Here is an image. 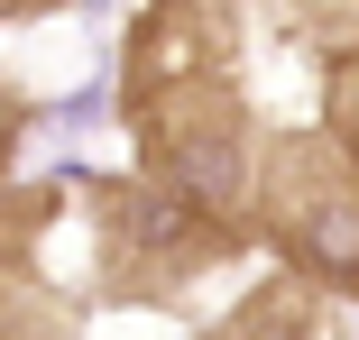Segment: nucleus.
I'll use <instances>...</instances> for the list:
<instances>
[{"label": "nucleus", "instance_id": "nucleus-7", "mask_svg": "<svg viewBox=\"0 0 359 340\" xmlns=\"http://www.w3.org/2000/svg\"><path fill=\"white\" fill-rule=\"evenodd\" d=\"M295 37L323 46V111H313V129L359 166V10H304Z\"/></svg>", "mask_w": 359, "mask_h": 340}, {"label": "nucleus", "instance_id": "nucleus-4", "mask_svg": "<svg viewBox=\"0 0 359 340\" xmlns=\"http://www.w3.org/2000/svg\"><path fill=\"white\" fill-rule=\"evenodd\" d=\"M65 212H74L65 184H0V340H83V295L46 267Z\"/></svg>", "mask_w": 359, "mask_h": 340}, {"label": "nucleus", "instance_id": "nucleus-3", "mask_svg": "<svg viewBox=\"0 0 359 340\" xmlns=\"http://www.w3.org/2000/svg\"><path fill=\"white\" fill-rule=\"evenodd\" d=\"M249 248H276V276L323 304H359V166L323 129H267L249 184Z\"/></svg>", "mask_w": 359, "mask_h": 340}, {"label": "nucleus", "instance_id": "nucleus-1", "mask_svg": "<svg viewBox=\"0 0 359 340\" xmlns=\"http://www.w3.org/2000/svg\"><path fill=\"white\" fill-rule=\"evenodd\" d=\"M65 193L93 230V295L102 304H184L203 276L249 257V239L231 221H212L203 202L148 184V175H83Z\"/></svg>", "mask_w": 359, "mask_h": 340}, {"label": "nucleus", "instance_id": "nucleus-6", "mask_svg": "<svg viewBox=\"0 0 359 340\" xmlns=\"http://www.w3.org/2000/svg\"><path fill=\"white\" fill-rule=\"evenodd\" d=\"M194 340H341V304L304 295L295 276H258L231 313H212Z\"/></svg>", "mask_w": 359, "mask_h": 340}, {"label": "nucleus", "instance_id": "nucleus-2", "mask_svg": "<svg viewBox=\"0 0 359 340\" xmlns=\"http://www.w3.org/2000/svg\"><path fill=\"white\" fill-rule=\"evenodd\" d=\"M120 129H129V157L148 184L203 202L212 221H231L249 239V184H258V139L267 120L249 101L240 74H184V83H157L120 101Z\"/></svg>", "mask_w": 359, "mask_h": 340}, {"label": "nucleus", "instance_id": "nucleus-5", "mask_svg": "<svg viewBox=\"0 0 359 340\" xmlns=\"http://www.w3.org/2000/svg\"><path fill=\"white\" fill-rule=\"evenodd\" d=\"M249 55V19L222 0H157V10H129L120 28V101L184 83V74H240Z\"/></svg>", "mask_w": 359, "mask_h": 340}, {"label": "nucleus", "instance_id": "nucleus-8", "mask_svg": "<svg viewBox=\"0 0 359 340\" xmlns=\"http://www.w3.org/2000/svg\"><path fill=\"white\" fill-rule=\"evenodd\" d=\"M28 120H37V111H28V92H19L10 74H0V184H10L19 148H28Z\"/></svg>", "mask_w": 359, "mask_h": 340}]
</instances>
